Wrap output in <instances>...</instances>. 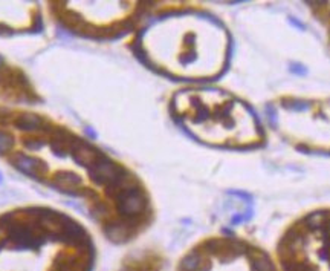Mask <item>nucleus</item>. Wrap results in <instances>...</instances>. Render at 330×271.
<instances>
[{
	"label": "nucleus",
	"mask_w": 330,
	"mask_h": 271,
	"mask_svg": "<svg viewBox=\"0 0 330 271\" xmlns=\"http://www.w3.org/2000/svg\"><path fill=\"white\" fill-rule=\"evenodd\" d=\"M0 156L34 183L76 201L117 244L151 219L150 196L132 170L48 112L0 106Z\"/></svg>",
	"instance_id": "nucleus-1"
},
{
	"label": "nucleus",
	"mask_w": 330,
	"mask_h": 271,
	"mask_svg": "<svg viewBox=\"0 0 330 271\" xmlns=\"http://www.w3.org/2000/svg\"><path fill=\"white\" fill-rule=\"evenodd\" d=\"M134 52L147 66L167 77L203 81L223 72L229 37L223 25L209 15L171 12L138 32Z\"/></svg>",
	"instance_id": "nucleus-2"
},
{
	"label": "nucleus",
	"mask_w": 330,
	"mask_h": 271,
	"mask_svg": "<svg viewBox=\"0 0 330 271\" xmlns=\"http://www.w3.org/2000/svg\"><path fill=\"white\" fill-rule=\"evenodd\" d=\"M171 114L190 135L209 146L245 147L262 136L253 112L219 89L179 91L173 97Z\"/></svg>",
	"instance_id": "nucleus-3"
},
{
	"label": "nucleus",
	"mask_w": 330,
	"mask_h": 271,
	"mask_svg": "<svg viewBox=\"0 0 330 271\" xmlns=\"http://www.w3.org/2000/svg\"><path fill=\"white\" fill-rule=\"evenodd\" d=\"M148 3H75L48 2L46 11L52 22L72 35L90 40L117 39L133 29L145 12Z\"/></svg>",
	"instance_id": "nucleus-4"
}]
</instances>
